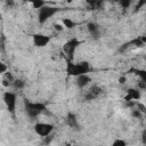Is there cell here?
<instances>
[{
    "label": "cell",
    "mask_w": 146,
    "mask_h": 146,
    "mask_svg": "<svg viewBox=\"0 0 146 146\" xmlns=\"http://www.w3.org/2000/svg\"><path fill=\"white\" fill-rule=\"evenodd\" d=\"M66 73L70 76H80L83 74H87L90 71V64L88 62H80V63H74L73 60H67L66 59Z\"/></svg>",
    "instance_id": "cell-1"
},
{
    "label": "cell",
    "mask_w": 146,
    "mask_h": 146,
    "mask_svg": "<svg viewBox=\"0 0 146 146\" xmlns=\"http://www.w3.org/2000/svg\"><path fill=\"white\" fill-rule=\"evenodd\" d=\"M24 110L29 117L34 119L40 114H42L43 112H46L47 106L42 103H38V102L34 103V102H30L29 99H24Z\"/></svg>",
    "instance_id": "cell-2"
},
{
    "label": "cell",
    "mask_w": 146,
    "mask_h": 146,
    "mask_svg": "<svg viewBox=\"0 0 146 146\" xmlns=\"http://www.w3.org/2000/svg\"><path fill=\"white\" fill-rule=\"evenodd\" d=\"M83 43V41L81 40H78V39H71L68 41H66L63 46V51L66 56V59L67 60H73V57H74V54H75V50L78 49L79 46H81Z\"/></svg>",
    "instance_id": "cell-3"
},
{
    "label": "cell",
    "mask_w": 146,
    "mask_h": 146,
    "mask_svg": "<svg viewBox=\"0 0 146 146\" xmlns=\"http://www.w3.org/2000/svg\"><path fill=\"white\" fill-rule=\"evenodd\" d=\"M63 8H59V7H52V6H44L43 8H41L39 10V14H38V21L40 24H44L50 17H52L55 14H57L58 11H60Z\"/></svg>",
    "instance_id": "cell-4"
},
{
    "label": "cell",
    "mask_w": 146,
    "mask_h": 146,
    "mask_svg": "<svg viewBox=\"0 0 146 146\" xmlns=\"http://www.w3.org/2000/svg\"><path fill=\"white\" fill-rule=\"evenodd\" d=\"M3 102L7 106V110L11 115H15V110H16V103H17V97L15 92L11 91H5L3 94Z\"/></svg>",
    "instance_id": "cell-5"
},
{
    "label": "cell",
    "mask_w": 146,
    "mask_h": 146,
    "mask_svg": "<svg viewBox=\"0 0 146 146\" xmlns=\"http://www.w3.org/2000/svg\"><path fill=\"white\" fill-rule=\"evenodd\" d=\"M52 130H54V125H52L51 123L38 122V123L34 124V131H35L39 136H41L42 138H44V137L51 135Z\"/></svg>",
    "instance_id": "cell-6"
},
{
    "label": "cell",
    "mask_w": 146,
    "mask_h": 146,
    "mask_svg": "<svg viewBox=\"0 0 146 146\" xmlns=\"http://www.w3.org/2000/svg\"><path fill=\"white\" fill-rule=\"evenodd\" d=\"M33 39V44L38 48H42L44 46H47L50 42V36L46 35V34H41V33H35L32 35Z\"/></svg>",
    "instance_id": "cell-7"
},
{
    "label": "cell",
    "mask_w": 146,
    "mask_h": 146,
    "mask_svg": "<svg viewBox=\"0 0 146 146\" xmlns=\"http://www.w3.org/2000/svg\"><path fill=\"white\" fill-rule=\"evenodd\" d=\"M100 94H102V88L100 87H98V86H91L88 90H87V92H86V95H84V99L86 100H92V99H96V98H98L99 96H100Z\"/></svg>",
    "instance_id": "cell-8"
},
{
    "label": "cell",
    "mask_w": 146,
    "mask_h": 146,
    "mask_svg": "<svg viewBox=\"0 0 146 146\" xmlns=\"http://www.w3.org/2000/svg\"><path fill=\"white\" fill-rule=\"evenodd\" d=\"M141 97V94H140V90L137 89V88H129L127 90V95L124 97V100L125 102H130V100H139Z\"/></svg>",
    "instance_id": "cell-9"
},
{
    "label": "cell",
    "mask_w": 146,
    "mask_h": 146,
    "mask_svg": "<svg viewBox=\"0 0 146 146\" xmlns=\"http://www.w3.org/2000/svg\"><path fill=\"white\" fill-rule=\"evenodd\" d=\"M87 29H88V32L90 33V35L92 36V39L97 40L100 38V31H99V27L96 23L94 22H89L87 24Z\"/></svg>",
    "instance_id": "cell-10"
},
{
    "label": "cell",
    "mask_w": 146,
    "mask_h": 146,
    "mask_svg": "<svg viewBox=\"0 0 146 146\" xmlns=\"http://www.w3.org/2000/svg\"><path fill=\"white\" fill-rule=\"evenodd\" d=\"M66 123L70 128L74 129V130H79V122L76 119V115L73 112H68L66 115Z\"/></svg>",
    "instance_id": "cell-11"
},
{
    "label": "cell",
    "mask_w": 146,
    "mask_h": 146,
    "mask_svg": "<svg viewBox=\"0 0 146 146\" xmlns=\"http://www.w3.org/2000/svg\"><path fill=\"white\" fill-rule=\"evenodd\" d=\"M91 82V78L88 75V74H83V75H80L76 78L75 80V83L79 88H84L86 86H88L89 83Z\"/></svg>",
    "instance_id": "cell-12"
},
{
    "label": "cell",
    "mask_w": 146,
    "mask_h": 146,
    "mask_svg": "<svg viewBox=\"0 0 146 146\" xmlns=\"http://www.w3.org/2000/svg\"><path fill=\"white\" fill-rule=\"evenodd\" d=\"M62 23H63V26H64L65 29H68V30L75 27V25H76V23H75L74 21H72L71 18H68V17L63 18V19H62Z\"/></svg>",
    "instance_id": "cell-13"
},
{
    "label": "cell",
    "mask_w": 146,
    "mask_h": 146,
    "mask_svg": "<svg viewBox=\"0 0 146 146\" xmlns=\"http://www.w3.org/2000/svg\"><path fill=\"white\" fill-rule=\"evenodd\" d=\"M131 72H135L136 75L139 76V79L146 83V70H141V68H133L131 70Z\"/></svg>",
    "instance_id": "cell-14"
},
{
    "label": "cell",
    "mask_w": 146,
    "mask_h": 146,
    "mask_svg": "<svg viewBox=\"0 0 146 146\" xmlns=\"http://www.w3.org/2000/svg\"><path fill=\"white\" fill-rule=\"evenodd\" d=\"M16 90H21V89H23L24 88V86H25V82L23 81V80H21V79H15V81L13 82V84H11Z\"/></svg>",
    "instance_id": "cell-15"
},
{
    "label": "cell",
    "mask_w": 146,
    "mask_h": 146,
    "mask_svg": "<svg viewBox=\"0 0 146 146\" xmlns=\"http://www.w3.org/2000/svg\"><path fill=\"white\" fill-rule=\"evenodd\" d=\"M44 6H47V3H46V1H41V0H36V1H33L32 2V7L34 8V9H41V8H43Z\"/></svg>",
    "instance_id": "cell-16"
},
{
    "label": "cell",
    "mask_w": 146,
    "mask_h": 146,
    "mask_svg": "<svg viewBox=\"0 0 146 146\" xmlns=\"http://www.w3.org/2000/svg\"><path fill=\"white\" fill-rule=\"evenodd\" d=\"M119 5H120L123 9H128V8L130 7V5H131V1H130V0H120V1H119Z\"/></svg>",
    "instance_id": "cell-17"
},
{
    "label": "cell",
    "mask_w": 146,
    "mask_h": 146,
    "mask_svg": "<svg viewBox=\"0 0 146 146\" xmlns=\"http://www.w3.org/2000/svg\"><path fill=\"white\" fill-rule=\"evenodd\" d=\"M111 146H127V143L123 139H115Z\"/></svg>",
    "instance_id": "cell-18"
},
{
    "label": "cell",
    "mask_w": 146,
    "mask_h": 146,
    "mask_svg": "<svg viewBox=\"0 0 146 146\" xmlns=\"http://www.w3.org/2000/svg\"><path fill=\"white\" fill-rule=\"evenodd\" d=\"M52 137H54L52 135H49V136L44 137V138H43V143H44L46 145H48V144H49V143H50V141L52 140Z\"/></svg>",
    "instance_id": "cell-19"
},
{
    "label": "cell",
    "mask_w": 146,
    "mask_h": 146,
    "mask_svg": "<svg viewBox=\"0 0 146 146\" xmlns=\"http://www.w3.org/2000/svg\"><path fill=\"white\" fill-rule=\"evenodd\" d=\"M144 5H146V1H138V3L136 5V8H135V9H136V11H138V10H139Z\"/></svg>",
    "instance_id": "cell-20"
},
{
    "label": "cell",
    "mask_w": 146,
    "mask_h": 146,
    "mask_svg": "<svg viewBox=\"0 0 146 146\" xmlns=\"http://www.w3.org/2000/svg\"><path fill=\"white\" fill-rule=\"evenodd\" d=\"M137 89H146V83L145 82H143L141 80L140 81H138V83H137Z\"/></svg>",
    "instance_id": "cell-21"
},
{
    "label": "cell",
    "mask_w": 146,
    "mask_h": 146,
    "mask_svg": "<svg viewBox=\"0 0 146 146\" xmlns=\"http://www.w3.org/2000/svg\"><path fill=\"white\" fill-rule=\"evenodd\" d=\"M6 70H7L6 64L1 63V64H0V73H1V74H5V73H6Z\"/></svg>",
    "instance_id": "cell-22"
},
{
    "label": "cell",
    "mask_w": 146,
    "mask_h": 146,
    "mask_svg": "<svg viewBox=\"0 0 146 146\" xmlns=\"http://www.w3.org/2000/svg\"><path fill=\"white\" fill-rule=\"evenodd\" d=\"M141 143L144 144V145H146V129L143 131V133H141Z\"/></svg>",
    "instance_id": "cell-23"
},
{
    "label": "cell",
    "mask_w": 146,
    "mask_h": 146,
    "mask_svg": "<svg viewBox=\"0 0 146 146\" xmlns=\"http://www.w3.org/2000/svg\"><path fill=\"white\" fill-rule=\"evenodd\" d=\"M54 27H55V30L58 31V32H60V31L64 30V26H62V25H59V24H54Z\"/></svg>",
    "instance_id": "cell-24"
},
{
    "label": "cell",
    "mask_w": 146,
    "mask_h": 146,
    "mask_svg": "<svg viewBox=\"0 0 146 146\" xmlns=\"http://www.w3.org/2000/svg\"><path fill=\"white\" fill-rule=\"evenodd\" d=\"M132 116L139 117V116H140V111H139V110H132Z\"/></svg>",
    "instance_id": "cell-25"
},
{
    "label": "cell",
    "mask_w": 146,
    "mask_h": 146,
    "mask_svg": "<svg viewBox=\"0 0 146 146\" xmlns=\"http://www.w3.org/2000/svg\"><path fill=\"white\" fill-rule=\"evenodd\" d=\"M119 82H120L121 84H123V83L125 82V78H124V76H121V78H119Z\"/></svg>",
    "instance_id": "cell-26"
},
{
    "label": "cell",
    "mask_w": 146,
    "mask_h": 146,
    "mask_svg": "<svg viewBox=\"0 0 146 146\" xmlns=\"http://www.w3.org/2000/svg\"><path fill=\"white\" fill-rule=\"evenodd\" d=\"M144 59H145V60H146V55H145V56H144Z\"/></svg>",
    "instance_id": "cell-27"
}]
</instances>
